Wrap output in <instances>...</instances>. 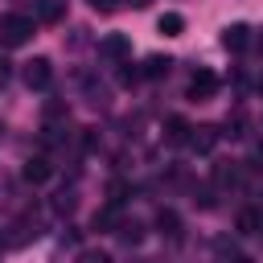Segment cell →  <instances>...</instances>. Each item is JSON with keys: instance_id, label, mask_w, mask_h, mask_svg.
I'll return each mask as SVG.
<instances>
[{"instance_id": "cell-1", "label": "cell", "mask_w": 263, "mask_h": 263, "mask_svg": "<svg viewBox=\"0 0 263 263\" xmlns=\"http://www.w3.org/2000/svg\"><path fill=\"white\" fill-rule=\"evenodd\" d=\"M0 33H4L8 45H21V41L33 33V21H29V16H8V21L0 25Z\"/></svg>"}, {"instance_id": "cell-2", "label": "cell", "mask_w": 263, "mask_h": 263, "mask_svg": "<svg viewBox=\"0 0 263 263\" xmlns=\"http://www.w3.org/2000/svg\"><path fill=\"white\" fill-rule=\"evenodd\" d=\"M25 82H29L33 90H45V86H49V62H45V58H33V62L25 66Z\"/></svg>"}, {"instance_id": "cell-3", "label": "cell", "mask_w": 263, "mask_h": 263, "mask_svg": "<svg viewBox=\"0 0 263 263\" xmlns=\"http://www.w3.org/2000/svg\"><path fill=\"white\" fill-rule=\"evenodd\" d=\"M214 90H218V78H214L210 70H197L193 82H189V95H193V99H205V95H214Z\"/></svg>"}, {"instance_id": "cell-4", "label": "cell", "mask_w": 263, "mask_h": 263, "mask_svg": "<svg viewBox=\"0 0 263 263\" xmlns=\"http://www.w3.org/2000/svg\"><path fill=\"white\" fill-rule=\"evenodd\" d=\"M99 53H103V58H123V53H127V37H119V33H115V37H103V41H99Z\"/></svg>"}, {"instance_id": "cell-5", "label": "cell", "mask_w": 263, "mask_h": 263, "mask_svg": "<svg viewBox=\"0 0 263 263\" xmlns=\"http://www.w3.org/2000/svg\"><path fill=\"white\" fill-rule=\"evenodd\" d=\"M49 173H53V168H49V160H45V156H37V160H29V164H25V181H45Z\"/></svg>"}, {"instance_id": "cell-6", "label": "cell", "mask_w": 263, "mask_h": 263, "mask_svg": "<svg viewBox=\"0 0 263 263\" xmlns=\"http://www.w3.org/2000/svg\"><path fill=\"white\" fill-rule=\"evenodd\" d=\"M181 29H185V16H181V12H164V16H160V33H164V37H177Z\"/></svg>"}, {"instance_id": "cell-7", "label": "cell", "mask_w": 263, "mask_h": 263, "mask_svg": "<svg viewBox=\"0 0 263 263\" xmlns=\"http://www.w3.org/2000/svg\"><path fill=\"white\" fill-rule=\"evenodd\" d=\"M222 45H226V49H242V45H247V25H230L226 37H222Z\"/></svg>"}, {"instance_id": "cell-8", "label": "cell", "mask_w": 263, "mask_h": 263, "mask_svg": "<svg viewBox=\"0 0 263 263\" xmlns=\"http://www.w3.org/2000/svg\"><path fill=\"white\" fill-rule=\"evenodd\" d=\"M168 140H173V144L189 140V123H185V119H168Z\"/></svg>"}, {"instance_id": "cell-9", "label": "cell", "mask_w": 263, "mask_h": 263, "mask_svg": "<svg viewBox=\"0 0 263 263\" xmlns=\"http://www.w3.org/2000/svg\"><path fill=\"white\" fill-rule=\"evenodd\" d=\"M255 226H259V214H255V210H242V214H238V230H242V234H251Z\"/></svg>"}, {"instance_id": "cell-10", "label": "cell", "mask_w": 263, "mask_h": 263, "mask_svg": "<svg viewBox=\"0 0 263 263\" xmlns=\"http://www.w3.org/2000/svg\"><path fill=\"white\" fill-rule=\"evenodd\" d=\"M193 144H197L201 152H210V148H214V132H210V127H201V136H193Z\"/></svg>"}, {"instance_id": "cell-11", "label": "cell", "mask_w": 263, "mask_h": 263, "mask_svg": "<svg viewBox=\"0 0 263 263\" xmlns=\"http://www.w3.org/2000/svg\"><path fill=\"white\" fill-rule=\"evenodd\" d=\"M164 70H168V58H152L144 74H152V78H156V74H164Z\"/></svg>"}, {"instance_id": "cell-12", "label": "cell", "mask_w": 263, "mask_h": 263, "mask_svg": "<svg viewBox=\"0 0 263 263\" xmlns=\"http://www.w3.org/2000/svg\"><path fill=\"white\" fill-rule=\"evenodd\" d=\"M62 16V4H41V21H58Z\"/></svg>"}, {"instance_id": "cell-13", "label": "cell", "mask_w": 263, "mask_h": 263, "mask_svg": "<svg viewBox=\"0 0 263 263\" xmlns=\"http://www.w3.org/2000/svg\"><path fill=\"white\" fill-rule=\"evenodd\" d=\"M82 263H111L103 251H82Z\"/></svg>"}, {"instance_id": "cell-14", "label": "cell", "mask_w": 263, "mask_h": 263, "mask_svg": "<svg viewBox=\"0 0 263 263\" xmlns=\"http://www.w3.org/2000/svg\"><path fill=\"white\" fill-rule=\"evenodd\" d=\"M4 78H8V66H4V62H0V82H4Z\"/></svg>"}, {"instance_id": "cell-15", "label": "cell", "mask_w": 263, "mask_h": 263, "mask_svg": "<svg viewBox=\"0 0 263 263\" xmlns=\"http://www.w3.org/2000/svg\"><path fill=\"white\" fill-rule=\"evenodd\" d=\"M0 242H4V238H0Z\"/></svg>"}]
</instances>
